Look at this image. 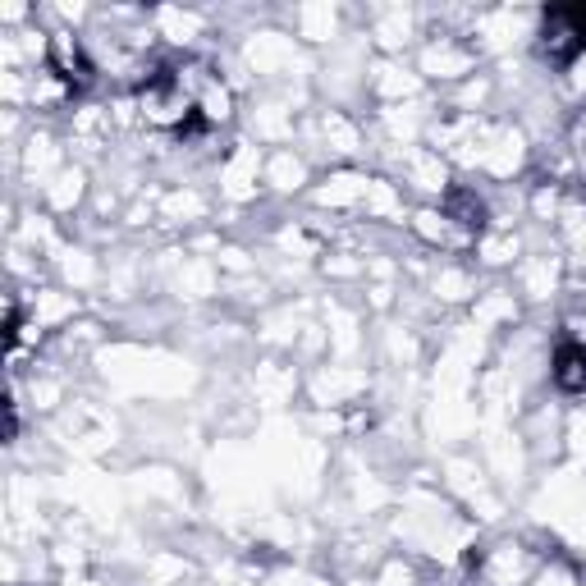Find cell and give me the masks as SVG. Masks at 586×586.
I'll return each mask as SVG.
<instances>
[{"mask_svg":"<svg viewBox=\"0 0 586 586\" xmlns=\"http://www.w3.org/2000/svg\"><path fill=\"white\" fill-rule=\"evenodd\" d=\"M554 380L564 390H586V344H564L554 353Z\"/></svg>","mask_w":586,"mask_h":586,"instance_id":"cell-1","label":"cell"}]
</instances>
